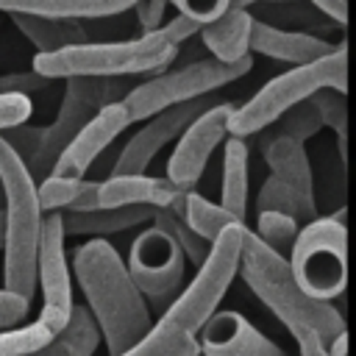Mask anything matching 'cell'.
<instances>
[{
	"mask_svg": "<svg viewBox=\"0 0 356 356\" xmlns=\"http://www.w3.org/2000/svg\"><path fill=\"white\" fill-rule=\"evenodd\" d=\"M78 286L106 339L108 356H120L153 331V314L131 278L128 264L108 239H89L72 256Z\"/></svg>",
	"mask_w": 356,
	"mask_h": 356,
	"instance_id": "cell-1",
	"label": "cell"
},
{
	"mask_svg": "<svg viewBox=\"0 0 356 356\" xmlns=\"http://www.w3.org/2000/svg\"><path fill=\"white\" fill-rule=\"evenodd\" d=\"M64 214L50 211L42 222V239H39V256H36V286L42 289V312L39 320L50 325L56 334L64 331L72 314V281L64 253Z\"/></svg>",
	"mask_w": 356,
	"mask_h": 356,
	"instance_id": "cell-11",
	"label": "cell"
},
{
	"mask_svg": "<svg viewBox=\"0 0 356 356\" xmlns=\"http://www.w3.org/2000/svg\"><path fill=\"white\" fill-rule=\"evenodd\" d=\"M256 200H259V211H281V214L295 217L298 222H312V217L306 214V209L300 206V200L295 197V192L278 175H270L259 186V197Z\"/></svg>",
	"mask_w": 356,
	"mask_h": 356,
	"instance_id": "cell-34",
	"label": "cell"
},
{
	"mask_svg": "<svg viewBox=\"0 0 356 356\" xmlns=\"http://www.w3.org/2000/svg\"><path fill=\"white\" fill-rule=\"evenodd\" d=\"M131 114L125 108V103H108L103 106L83 128L81 134L64 147V153L58 156L56 167L50 175H61V178H83L86 170L95 164V159L131 125Z\"/></svg>",
	"mask_w": 356,
	"mask_h": 356,
	"instance_id": "cell-14",
	"label": "cell"
},
{
	"mask_svg": "<svg viewBox=\"0 0 356 356\" xmlns=\"http://www.w3.org/2000/svg\"><path fill=\"white\" fill-rule=\"evenodd\" d=\"M259 145H261V156H264L267 167L273 170V175H278L295 192V197L300 200L306 214L314 220L317 217V209H314V175H312V164H309L303 142L270 134L264 128V136H261Z\"/></svg>",
	"mask_w": 356,
	"mask_h": 356,
	"instance_id": "cell-17",
	"label": "cell"
},
{
	"mask_svg": "<svg viewBox=\"0 0 356 356\" xmlns=\"http://www.w3.org/2000/svg\"><path fill=\"white\" fill-rule=\"evenodd\" d=\"M328 353H331V356H348V331L339 334V337L328 345Z\"/></svg>",
	"mask_w": 356,
	"mask_h": 356,
	"instance_id": "cell-44",
	"label": "cell"
},
{
	"mask_svg": "<svg viewBox=\"0 0 356 356\" xmlns=\"http://www.w3.org/2000/svg\"><path fill=\"white\" fill-rule=\"evenodd\" d=\"M128 270L139 292L145 295L147 306L170 309V303L181 295L184 275H186V256L181 245L161 228H145L128 250Z\"/></svg>",
	"mask_w": 356,
	"mask_h": 356,
	"instance_id": "cell-10",
	"label": "cell"
},
{
	"mask_svg": "<svg viewBox=\"0 0 356 356\" xmlns=\"http://www.w3.org/2000/svg\"><path fill=\"white\" fill-rule=\"evenodd\" d=\"M236 106L228 103V100H220L214 103L211 108H206L178 139L170 161H167V178L184 189V192H192L195 184L200 181L206 164H209V156L228 139V120H231V111Z\"/></svg>",
	"mask_w": 356,
	"mask_h": 356,
	"instance_id": "cell-13",
	"label": "cell"
},
{
	"mask_svg": "<svg viewBox=\"0 0 356 356\" xmlns=\"http://www.w3.org/2000/svg\"><path fill=\"white\" fill-rule=\"evenodd\" d=\"M39 136H42V128H36V125H25V122L3 134V139L19 153V159H22L25 164L33 159V153H36V147H39Z\"/></svg>",
	"mask_w": 356,
	"mask_h": 356,
	"instance_id": "cell-38",
	"label": "cell"
},
{
	"mask_svg": "<svg viewBox=\"0 0 356 356\" xmlns=\"http://www.w3.org/2000/svg\"><path fill=\"white\" fill-rule=\"evenodd\" d=\"M58 337L70 345L72 356H92L97 350L103 334H100V325H97L95 314L89 312V306L75 303L72 306V314H70V323L64 325V331Z\"/></svg>",
	"mask_w": 356,
	"mask_h": 356,
	"instance_id": "cell-31",
	"label": "cell"
},
{
	"mask_svg": "<svg viewBox=\"0 0 356 356\" xmlns=\"http://www.w3.org/2000/svg\"><path fill=\"white\" fill-rule=\"evenodd\" d=\"M58 334L44 325L39 317L28 325H14L0 331V356H31L42 348H47Z\"/></svg>",
	"mask_w": 356,
	"mask_h": 356,
	"instance_id": "cell-29",
	"label": "cell"
},
{
	"mask_svg": "<svg viewBox=\"0 0 356 356\" xmlns=\"http://www.w3.org/2000/svg\"><path fill=\"white\" fill-rule=\"evenodd\" d=\"M250 28H253L250 8H239L228 3V8L214 22L200 28V39L214 58L234 64L250 56Z\"/></svg>",
	"mask_w": 356,
	"mask_h": 356,
	"instance_id": "cell-19",
	"label": "cell"
},
{
	"mask_svg": "<svg viewBox=\"0 0 356 356\" xmlns=\"http://www.w3.org/2000/svg\"><path fill=\"white\" fill-rule=\"evenodd\" d=\"M231 6H239V8H253V6H259V3H264V0H228Z\"/></svg>",
	"mask_w": 356,
	"mask_h": 356,
	"instance_id": "cell-45",
	"label": "cell"
},
{
	"mask_svg": "<svg viewBox=\"0 0 356 356\" xmlns=\"http://www.w3.org/2000/svg\"><path fill=\"white\" fill-rule=\"evenodd\" d=\"M139 0H0L6 14H33L53 19H103L134 8Z\"/></svg>",
	"mask_w": 356,
	"mask_h": 356,
	"instance_id": "cell-20",
	"label": "cell"
},
{
	"mask_svg": "<svg viewBox=\"0 0 356 356\" xmlns=\"http://www.w3.org/2000/svg\"><path fill=\"white\" fill-rule=\"evenodd\" d=\"M120 356H200V342L195 334L170 328L156 320L153 331L139 345H134Z\"/></svg>",
	"mask_w": 356,
	"mask_h": 356,
	"instance_id": "cell-25",
	"label": "cell"
},
{
	"mask_svg": "<svg viewBox=\"0 0 356 356\" xmlns=\"http://www.w3.org/2000/svg\"><path fill=\"white\" fill-rule=\"evenodd\" d=\"M214 103H220L217 97H197L189 103H178L170 106L159 114H153L150 120H145V125L125 142V147L120 150V156L114 159L111 175H134V172H145L150 167V161L156 159V153L170 145L172 139H181V134Z\"/></svg>",
	"mask_w": 356,
	"mask_h": 356,
	"instance_id": "cell-12",
	"label": "cell"
},
{
	"mask_svg": "<svg viewBox=\"0 0 356 356\" xmlns=\"http://www.w3.org/2000/svg\"><path fill=\"white\" fill-rule=\"evenodd\" d=\"M53 81L39 75L36 70H28V72H8V75H0V92H17V95H28L31 92H39V89H47Z\"/></svg>",
	"mask_w": 356,
	"mask_h": 356,
	"instance_id": "cell-37",
	"label": "cell"
},
{
	"mask_svg": "<svg viewBox=\"0 0 356 356\" xmlns=\"http://www.w3.org/2000/svg\"><path fill=\"white\" fill-rule=\"evenodd\" d=\"M31 356H72V350H70V345H67L61 337H56L47 348H42V350H36V353H31Z\"/></svg>",
	"mask_w": 356,
	"mask_h": 356,
	"instance_id": "cell-43",
	"label": "cell"
},
{
	"mask_svg": "<svg viewBox=\"0 0 356 356\" xmlns=\"http://www.w3.org/2000/svg\"><path fill=\"white\" fill-rule=\"evenodd\" d=\"M170 3L178 8V14H186L200 25L214 22L228 8V0H170Z\"/></svg>",
	"mask_w": 356,
	"mask_h": 356,
	"instance_id": "cell-36",
	"label": "cell"
},
{
	"mask_svg": "<svg viewBox=\"0 0 356 356\" xmlns=\"http://www.w3.org/2000/svg\"><path fill=\"white\" fill-rule=\"evenodd\" d=\"M200 22L175 14L170 22H164L159 31L142 33L136 39L122 42H86L72 44L56 53H36L33 70L50 81H67V78H131V75H156L164 72L175 56L178 47L200 33Z\"/></svg>",
	"mask_w": 356,
	"mask_h": 356,
	"instance_id": "cell-2",
	"label": "cell"
},
{
	"mask_svg": "<svg viewBox=\"0 0 356 356\" xmlns=\"http://www.w3.org/2000/svg\"><path fill=\"white\" fill-rule=\"evenodd\" d=\"M300 222L289 214H281V211H259V220H256V236L270 248L275 250L278 256H284L289 261L292 256V248L298 242V228Z\"/></svg>",
	"mask_w": 356,
	"mask_h": 356,
	"instance_id": "cell-28",
	"label": "cell"
},
{
	"mask_svg": "<svg viewBox=\"0 0 356 356\" xmlns=\"http://www.w3.org/2000/svg\"><path fill=\"white\" fill-rule=\"evenodd\" d=\"M33 111V103L28 95H17V92H0V134L28 122Z\"/></svg>",
	"mask_w": 356,
	"mask_h": 356,
	"instance_id": "cell-35",
	"label": "cell"
},
{
	"mask_svg": "<svg viewBox=\"0 0 356 356\" xmlns=\"http://www.w3.org/2000/svg\"><path fill=\"white\" fill-rule=\"evenodd\" d=\"M28 309H31V300L28 298H22V295H17V292H11V289L3 286L0 289V331L19 325L25 320Z\"/></svg>",
	"mask_w": 356,
	"mask_h": 356,
	"instance_id": "cell-39",
	"label": "cell"
},
{
	"mask_svg": "<svg viewBox=\"0 0 356 356\" xmlns=\"http://www.w3.org/2000/svg\"><path fill=\"white\" fill-rule=\"evenodd\" d=\"M83 184H86V178H61V175L42 178L36 184L42 211L44 214H50V211H70L75 206V200L81 197Z\"/></svg>",
	"mask_w": 356,
	"mask_h": 356,
	"instance_id": "cell-33",
	"label": "cell"
},
{
	"mask_svg": "<svg viewBox=\"0 0 356 356\" xmlns=\"http://www.w3.org/2000/svg\"><path fill=\"white\" fill-rule=\"evenodd\" d=\"M314 8H320L328 19H334L342 31L348 28V0H309Z\"/></svg>",
	"mask_w": 356,
	"mask_h": 356,
	"instance_id": "cell-41",
	"label": "cell"
},
{
	"mask_svg": "<svg viewBox=\"0 0 356 356\" xmlns=\"http://www.w3.org/2000/svg\"><path fill=\"white\" fill-rule=\"evenodd\" d=\"M19 33L36 47V53H56L72 44H86L89 33L81 19H53L33 14H8Z\"/></svg>",
	"mask_w": 356,
	"mask_h": 356,
	"instance_id": "cell-22",
	"label": "cell"
},
{
	"mask_svg": "<svg viewBox=\"0 0 356 356\" xmlns=\"http://www.w3.org/2000/svg\"><path fill=\"white\" fill-rule=\"evenodd\" d=\"M67 236H111L142 222H150L156 209L150 206H114V209H92V211H61Z\"/></svg>",
	"mask_w": 356,
	"mask_h": 356,
	"instance_id": "cell-21",
	"label": "cell"
},
{
	"mask_svg": "<svg viewBox=\"0 0 356 356\" xmlns=\"http://www.w3.org/2000/svg\"><path fill=\"white\" fill-rule=\"evenodd\" d=\"M245 234H248L245 222H231L209 245V253H206L203 264L197 267L195 278L189 281L186 289H181V295L170 303V309L159 317V323L186 331V334H195V337L200 334V328L217 314L220 300L225 298L231 281L239 273Z\"/></svg>",
	"mask_w": 356,
	"mask_h": 356,
	"instance_id": "cell-6",
	"label": "cell"
},
{
	"mask_svg": "<svg viewBox=\"0 0 356 356\" xmlns=\"http://www.w3.org/2000/svg\"><path fill=\"white\" fill-rule=\"evenodd\" d=\"M131 89L134 86L125 78H67L56 120L50 125H42L39 147H36L33 159L28 161V170L36 178V184L53 172L58 156L81 134V128L103 106L120 103Z\"/></svg>",
	"mask_w": 356,
	"mask_h": 356,
	"instance_id": "cell-9",
	"label": "cell"
},
{
	"mask_svg": "<svg viewBox=\"0 0 356 356\" xmlns=\"http://www.w3.org/2000/svg\"><path fill=\"white\" fill-rule=\"evenodd\" d=\"M250 14H253V19H261L267 25L286 28V31H303V33H314V36H320L317 31L339 28L309 0H264V3L253 6Z\"/></svg>",
	"mask_w": 356,
	"mask_h": 356,
	"instance_id": "cell-23",
	"label": "cell"
},
{
	"mask_svg": "<svg viewBox=\"0 0 356 356\" xmlns=\"http://www.w3.org/2000/svg\"><path fill=\"white\" fill-rule=\"evenodd\" d=\"M348 211L339 209L331 217H314L298 234L289 256L298 286L317 298L334 300L348 286Z\"/></svg>",
	"mask_w": 356,
	"mask_h": 356,
	"instance_id": "cell-8",
	"label": "cell"
},
{
	"mask_svg": "<svg viewBox=\"0 0 356 356\" xmlns=\"http://www.w3.org/2000/svg\"><path fill=\"white\" fill-rule=\"evenodd\" d=\"M250 50L270 56L275 61H286L292 67H300V64H312V61L334 53L337 44L323 39V36H314V33L286 31V28H275V25L261 22V19H253Z\"/></svg>",
	"mask_w": 356,
	"mask_h": 356,
	"instance_id": "cell-18",
	"label": "cell"
},
{
	"mask_svg": "<svg viewBox=\"0 0 356 356\" xmlns=\"http://www.w3.org/2000/svg\"><path fill=\"white\" fill-rule=\"evenodd\" d=\"M320 128H325V125H323V117H320V108H317L314 100L309 97V100L292 106L286 114H281L267 131H270V134H278V136H289V139H295V142H306V139H312L314 134H320Z\"/></svg>",
	"mask_w": 356,
	"mask_h": 356,
	"instance_id": "cell-30",
	"label": "cell"
},
{
	"mask_svg": "<svg viewBox=\"0 0 356 356\" xmlns=\"http://www.w3.org/2000/svg\"><path fill=\"white\" fill-rule=\"evenodd\" d=\"M220 206L245 222L248 217V145L239 136H228L222 145Z\"/></svg>",
	"mask_w": 356,
	"mask_h": 356,
	"instance_id": "cell-24",
	"label": "cell"
},
{
	"mask_svg": "<svg viewBox=\"0 0 356 356\" xmlns=\"http://www.w3.org/2000/svg\"><path fill=\"white\" fill-rule=\"evenodd\" d=\"M200 356H286L273 339H267L239 312H217L197 334Z\"/></svg>",
	"mask_w": 356,
	"mask_h": 356,
	"instance_id": "cell-15",
	"label": "cell"
},
{
	"mask_svg": "<svg viewBox=\"0 0 356 356\" xmlns=\"http://www.w3.org/2000/svg\"><path fill=\"white\" fill-rule=\"evenodd\" d=\"M6 248V214L0 211V250Z\"/></svg>",
	"mask_w": 356,
	"mask_h": 356,
	"instance_id": "cell-46",
	"label": "cell"
},
{
	"mask_svg": "<svg viewBox=\"0 0 356 356\" xmlns=\"http://www.w3.org/2000/svg\"><path fill=\"white\" fill-rule=\"evenodd\" d=\"M3 203H6V192H3V184H0V211H3Z\"/></svg>",
	"mask_w": 356,
	"mask_h": 356,
	"instance_id": "cell-47",
	"label": "cell"
},
{
	"mask_svg": "<svg viewBox=\"0 0 356 356\" xmlns=\"http://www.w3.org/2000/svg\"><path fill=\"white\" fill-rule=\"evenodd\" d=\"M170 0H139L134 6V14H136V22L142 28V33H150V31H159L164 25V11H167Z\"/></svg>",
	"mask_w": 356,
	"mask_h": 356,
	"instance_id": "cell-40",
	"label": "cell"
},
{
	"mask_svg": "<svg viewBox=\"0 0 356 356\" xmlns=\"http://www.w3.org/2000/svg\"><path fill=\"white\" fill-rule=\"evenodd\" d=\"M312 100L320 108L323 125L337 134L339 156L345 159V145H348V92H339V89H317L312 95Z\"/></svg>",
	"mask_w": 356,
	"mask_h": 356,
	"instance_id": "cell-32",
	"label": "cell"
},
{
	"mask_svg": "<svg viewBox=\"0 0 356 356\" xmlns=\"http://www.w3.org/2000/svg\"><path fill=\"white\" fill-rule=\"evenodd\" d=\"M186 192L178 189L170 178H153L145 172L134 175H108L100 181L97 203L100 209L114 206H150V209H175L184 211Z\"/></svg>",
	"mask_w": 356,
	"mask_h": 356,
	"instance_id": "cell-16",
	"label": "cell"
},
{
	"mask_svg": "<svg viewBox=\"0 0 356 356\" xmlns=\"http://www.w3.org/2000/svg\"><path fill=\"white\" fill-rule=\"evenodd\" d=\"M250 67H253L250 56L242 61H234V64H225L214 56L195 58V61H186L175 70L156 72L142 83H134V89L122 97V103H125L131 120L142 122V120H150L153 114H159L170 106L214 95L217 89L248 75Z\"/></svg>",
	"mask_w": 356,
	"mask_h": 356,
	"instance_id": "cell-7",
	"label": "cell"
},
{
	"mask_svg": "<svg viewBox=\"0 0 356 356\" xmlns=\"http://www.w3.org/2000/svg\"><path fill=\"white\" fill-rule=\"evenodd\" d=\"M150 225H156V228H161V231H167L178 245H181V250H184V256L195 264V267H200L203 264V259H206V253H209V242L186 222V217H184V211H175V209H156V214H153V220H150Z\"/></svg>",
	"mask_w": 356,
	"mask_h": 356,
	"instance_id": "cell-27",
	"label": "cell"
},
{
	"mask_svg": "<svg viewBox=\"0 0 356 356\" xmlns=\"http://www.w3.org/2000/svg\"><path fill=\"white\" fill-rule=\"evenodd\" d=\"M298 348H300V356H331L328 353V342L320 339V337L303 339V342H298Z\"/></svg>",
	"mask_w": 356,
	"mask_h": 356,
	"instance_id": "cell-42",
	"label": "cell"
},
{
	"mask_svg": "<svg viewBox=\"0 0 356 356\" xmlns=\"http://www.w3.org/2000/svg\"><path fill=\"white\" fill-rule=\"evenodd\" d=\"M0 184L6 192V248H3V286L33 300L36 256L42 239L44 211L36 192V178L19 153L0 134Z\"/></svg>",
	"mask_w": 356,
	"mask_h": 356,
	"instance_id": "cell-4",
	"label": "cell"
},
{
	"mask_svg": "<svg viewBox=\"0 0 356 356\" xmlns=\"http://www.w3.org/2000/svg\"><path fill=\"white\" fill-rule=\"evenodd\" d=\"M184 217H186V222L211 245L231 222H242V220H236L234 214H228L220 203H211L209 197H203V195H197L195 189L192 192H186V200H184Z\"/></svg>",
	"mask_w": 356,
	"mask_h": 356,
	"instance_id": "cell-26",
	"label": "cell"
},
{
	"mask_svg": "<svg viewBox=\"0 0 356 356\" xmlns=\"http://www.w3.org/2000/svg\"><path fill=\"white\" fill-rule=\"evenodd\" d=\"M317 89L348 92V42L345 39L337 44L334 53H328L312 64L289 67L286 72L267 81L250 100L236 106L228 120V136L245 139V136L261 134L292 106L309 100Z\"/></svg>",
	"mask_w": 356,
	"mask_h": 356,
	"instance_id": "cell-5",
	"label": "cell"
},
{
	"mask_svg": "<svg viewBox=\"0 0 356 356\" xmlns=\"http://www.w3.org/2000/svg\"><path fill=\"white\" fill-rule=\"evenodd\" d=\"M239 275L253 289V295L292 331L295 342L320 337L331 345L339 334H345L342 312L331 300L306 295L298 286L289 261L270 250L253 231L245 234Z\"/></svg>",
	"mask_w": 356,
	"mask_h": 356,
	"instance_id": "cell-3",
	"label": "cell"
}]
</instances>
